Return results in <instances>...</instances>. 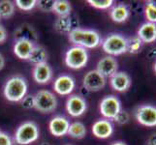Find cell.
<instances>
[{
  "label": "cell",
  "mask_w": 156,
  "mask_h": 145,
  "mask_svg": "<svg viewBox=\"0 0 156 145\" xmlns=\"http://www.w3.org/2000/svg\"><path fill=\"white\" fill-rule=\"evenodd\" d=\"M70 42L76 47L83 48H95L101 44L100 34L93 29L74 28L68 34Z\"/></svg>",
  "instance_id": "obj_1"
},
{
  "label": "cell",
  "mask_w": 156,
  "mask_h": 145,
  "mask_svg": "<svg viewBox=\"0 0 156 145\" xmlns=\"http://www.w3.org/2000/svg\"><path fill=\"white\" fill-rule=\"evenodd\" d=\"M28 85L26 79L21 76H14L11 77L3 88L4 97L9 102L18 103L21 102L27 94Z\"/></svg>",
  "instance_id": "obj_2"
},
{
  "label": "cell",
  "mask_w": 156,
  "mask_h": 145,
  "mask_svg": "<svg viewBox=\"0 0 156 145\" xmlns=\"http://www.w3.org/2000/svg\"><path fill=\"white\" fill-rule=\"evenodd\" d=\"M39 128L35 122L27 121L20 125L15 133V140L19 145H28L39 138Z\"/></svg>",
  "instance_id": "obj_3"
},
{
  "label": "cell",
  "mask_w": 156,
  "mask_h": 145,
  "mask_svg": "<svg viewBox=\"0 0 156 145\" xmlns=\"http://www.w3.org/2000/svg\"><path fill=\"white\" fill-rule=\"evenodd\" d=\"M102 48L110 56H117L127 52V39L120 34H111L102 42Z\"/></svg>",
  "instance_id": "obj_4"
},
{
  "label": "cell",
  "mask_w": 156,
  "mask_h": 145,
  "mask_svg": "<svg viewBox=\"0 0 156 145\" xmlns=\"http://www.w3.org/2000/svg\"><path fill=\"white\" fill-rule=\"evenodd\" d=\"M66 66L73 70H79L83 68L88 62L87 50L83 47L74 46L70 47L65 54Z\"/></svg>",
  "instance_id": "obj_5"
},
{
  "label": "cell",
  "mask_w": 156,
  "mask_h": 145,
  "mask_svg": "<svg viewBox=\"0 0 156 145\" xmlns=\"http://www.w3.org/2000/svg\"><path fill=\"white\" fill-rule=\"evenodd\" d=\"M35 107L43 113H51L55 111L57 106L55 95L49 90H40L35 95Z\"/></svg>",
  "instance_id": "obj_6"
},
{
  "label": "cell",
  "mask_w": 156,
  "mask_h": 145,
  "mask_svg": "<svg viewBox=\"0 0 156 145\" xmlns=\"http://www.w3.org/2000/svg\"><path fill=\"white\" fill-rule=\"evenodd\" d=\"M99 109H100V113L106 119L114 120L115 116L121 110V103L119 99L114 95L106 96L100 102Z\"/></svg>",
  "instance_id": "obj_7"
},
{
  "label": "cell",
  "mask_w": 156,
  "mask_h": 145,
  "mask_svg": "<svg viewBox=\"0 0 156 145\" xmlns=\"http://www.w3.org/2000/svg\"><path fill=\"white\" fill-rule=\"evenodd\" d=\"M106 78L97 71L91 70L84 74L83 78V88L88 92H97L106 86Z\"/></svg>",
  "instance_id": "obj_8"
},
{
  "label": "cell",
  "mask_w": 156,
  "mask_h": 145,
  "mask_svg": "<svg viewBox=\"0 0 156 145\" xmlns=\"http://www.w3.org/2000/svg\"><path fill=\"white\" fill-rule=\"evenodd\" d=\"M135 118L138 123L144 127H155L156 106L151 105H140L135 111Z\"/></svg>",
  "instance_id": "obj_9"
},
{
  "label": "cell",
  "mask_w": 156,
  "mask_h": 145,
  "mask_svg": "<svg viewBox=\"0 0 156 145\" xmlns=\"http://www.w3.org/2000/svg\"><path fill=\"white\" fill-rule=\"evenodd\" d=\"M87 109L85 100L82 96L71 95L66 101V110L72 117L82 116Z\"/></svg>",
  "instance_id": "obj_10"
},
{
  "label": "cell",
  "mask_w": 156,
  "mask_h": 145,
  "mask_svg": "<svg viewBox=\"0 0 156 145\" xmlns=\"http://www.w3.org/2000/svg\"><path fill=\"white\" fill-rule=\"evenodd\" d=\"M75 87H76L75 79L69 74H61L53 82V89L61 96L70 95L74 91Z\"/></svg>",
  "instance_id": "obj_11"
},
{
  "label": "cell",
  "mask_w": 156,
  "mask_h": 145,
  "mask_svg": "<svg viewBox=\"0 0 156 145\" xmlns=\"http://www.w3.org/2000/svg\"><path fill=\"white\" fill-rule=\"evenodd\" d=\"M70 127V122L66 117L57 115L52 117L49 123V129L52 136L60 137L67 135Z\"/></svg>",
  "instance_id": "obj_12"
},
{
  "label": "cell",
  "mask_w": 156,
  "mask_h": 145,
  "mask_svg": "<svg viewBox=\"0 0 156 145\" xmlns=\"http://www.w3.org/2000/svg\"><path fill=\"white\" fill-rule=\"evenodd\" d=\"M118 63L116 59L112 56L107 55L101 58L96 65V70L105 78H111L117 72Z\"/></svg>",
  "instance_id": "obj_13"
},
{
  "label": "cell",
  "mask_w": 156,
  "mask_h": 145,
  "mask_svg": "<svg viewBox=\"0 0 156 145\" xmlns=\"http://www.w3.org/2000/svg\"><path fill=\"white\" fill-rule=\"evenodd\" d=\"M14 39L16 41L19 40H23V41H28L35 44L38 41V33L34 29V27L29 23H23L20 25L19 27L14 31Z\"/></svg>",
  "instance_id": "obj_14"
},
{
  "label": "cell",
  "mask_w": 156,
  "mask_h": 145,
  "mask_svg": "<svg viewBox=\"0 0 156 145\" xmlns=\"http://www.w3.org/2000/svg\"><path fill=\"white\" fill-rule=\"evenodd\" d=\"M132 80L130 76L124 72H116L110 78V84L112 88L117 92H125L131 86Z\"/></svg>",
  "instance_id": "obj_15"
},
{
  "label": "cell",
  "mask_w": 156,
  "mask_h": 145,
  "mask_svg": "<svg viewBox=\"0 0 156 145\" xmlns=\"http://www.w3.org/2000/svg\"><path fill=\"white\" fill-rule=\"evenodd\" d=\"M52 69L48 63H43L36 65L32 71V76L34 80L39 84H47L52 78Z\"/></svg>",
  "instance_id": "obj_16"
},
{
  "label": "cell",
  "mask_w": 156,
  "mask_h": 145,
  "mask_svg": "<svg viewBox=\"0 0 156 145\" xmlns=\"http://www.w3.org/2000/svg\"><path fill=\"white\" fill-rule=\"evenodd\" d=\"M93 136L97 138L105 139L110 137L114 133V126L108 119L97 120L91 128Z\"/></svg>",
  "instance_id": "obj_17"
},
{
  "label": "cell",
  "mask_w": 156,
  "mask_h": 145,
  "mask_svg": "<svg viewBox=\"0 0 156 145\" xmlns=\"http://www.w3.org/2000/svg\"><path fill=\"white\" fill-rule=\"evenodd\" d=\"M137 36L143 43H153L156 41V24L151 22L143 23L138 30Z\"/></svg>",
  "instance_id": "obj_18"
},
{
  "label": "cell",
  "mask_w": 156,
  "mask_h": 145,
  "mask_svg": "<svg viewBox=\"0 0 156 145\" xmlns=\"http://www.w3.org/2000/svg\"><path fill=\"white\" fill-rule=\"evenodd\" d=\"M34 47L35 45L33 43L28 42V41L19 40V41H16L13 50H14L15 55L18 58L21 59V60H28Z\"/></svg>",
  "instance_id": "obj_19"
},
{
  "label": "cell",
  "mask_w": 156,
  "mask_h": 145,
  "mask_svg": "<svg viewBox=\"0 0 156 145\" xmlns=\"http://www.w3.org/2000/svg\"><path fill=\"white\" fill-rule=\"evenodd\" d=\"M130 16V11L124 4H118L111 10L110 17L111 19L117 23L124 22Z\"/></svg>",
  "instance_id": "obj_20"
},
{
  "label": "cell",
  "mask_w": 156,
  "mask_h": 145,
  "mask_svg": "<svg viewBox=\"0 0 156 145\" xmlns=\"http://www.w3.org/2000/svg\"><path fill=\"white\" fill-rule=\"evenodd\" d=\"M55 29L60 34H69L73 28V20L70 16L58 17L55 22Z\"/></svg>",
  "instance_id": "obj_21"
},
{
  "label": "cell",
  "mask_w": 156,
  "mask_h": 145,
  "mask_svg": "<svg viewBox=\"0 0 156 145\" xmlns=\"http://www.w3.org/2000/svg\"><path fill=\"white\" fill-rule=\"evenodd\" d=\"M47 60H48V53L46 48L42 46H35L28 58V61L36 66L39 65V64L47 63Z\"/></svg>",
  "instance_id": "obj_22"
},
{
  "label": "cell",
  "mask_w": 156,
  "mask_h": 145,
  "mask_svg": "<svg viewBox=\"0 0 156 145\" xmlns=\"http://www.w3.org/2000/svg\"><path fill=\"white\" fill-rule=\"evenodd\" d=\"M67 135L73 138L82 139L87 135V128L82 122H74L70 124Z\"/></svg>",
  "instance_id": "obj_23"
},
{
  "label": "cell",
  "mask_w": 156,
  "mask_h": 145,
  "mask_svg": "<svg viewBox=\"0 0 156 145\" xmlns=\"http://www.w3.org/2000/svg\"><path fill=\"white\" fill-rule=\"evenodd\" d=\"M72 11L71 3L67 0H55V6H53V11L59 17H65V16H70Z\"/></svg>",
  "instance_id": "obj_24"
},
{
  "label": "cell",
  "mask_w": 156,
  "mask_h": 145,
  "mask_svg": "<svg viewBox=\"0 0 156 145\" xmlns=\"http://www.w3.org/2000/svg\"><path fill=\"white\" fill-rule=\"evenodd\" d=\"M15 13V4L10 0L0 1V19H9Z\"/></svg>",
  "instance_id": "obj_25"
},
{
  "label": "cell",
  "mask_w": 156,
  "mask_h": 145,
  "mask_svg": "<svg viewBox=\"0 0 156 145\" xmlns=\"http://www.w3.org/2000/svg\"><path fill=\"white\" fill-rule=\"evenodd\" d=\"M144 43L138 36H133L127 39V51L131 54H136L140 52L143 47Z\"/></svg>",
  "instance_id": "obj_26"
},
{
  "label": "cell",
  "mask_w": 156,
  "mask_h": 145,
  "mask_svg": "<svg viewBox=\"0 0 156 145\" xmlns=\"http://www.w3.org/2000/svg\"><path fill=\"white\" fill-rule=\"evenodd\" d=\"M144 15L148 22L156 24V3L153 1H147L144 9Z\"/></svg>",
  "instance_id": "obj_27"
},
{
  "label": "cell",
  "mask_w": 156,
  "mask_h": 145,
  "mask_svg": "<svg viewBox=\"0 0 156 145\" xmlns=\"http://www.w3.org/2000/svg\"><path fill=\"white\" fill-rule=\"evenodd\" d=\"M87 3L93 8L100 9V10H106L112 6L114 1H112V0H87Z\"/></svg>",
  "instance_id": "obj_28"
},
{
  "label": "cell",
  "mask_w": 156,
  "mask_h": 145,
  "mask_svg": "<svg viewBox=\"0 0 156 145\" xmlns=\"http://www.w3.org/2000/svg\"><path fill=\"white\" fill-rule=\"evenodd\" d=\"M16 5L23 11H30L37 5V1L36 0H17Z\"/></svg>",
  "instance_id": "obj_29"
},
{
  "label": "cell",
  "mask_w": 156,
  "mask_h": 145,
  "mask_svg": "<svg viewBox=\"0 0 156 145\" xmlns=\"http://www.w3.org/2000/svg\"><path fill=\"white\" fill-rule=\"evenodd\" d=\"M37 6L43 12H52L55 1L53 0H40V1H37Z\"/></svg>",
  "instance_id": "obj_30"
},
{
  "label": "cell",
  "mask_w": 156,
  "mask_h": 145,
  "mask_svg": "<svg viewBox=\"0 0 156 145\" xmlns=\"http://www.w3.org/2000/svg\"><path fill=\"white\" fill-rule=\"evenodd\" d=\"M21 106L24 109H31L35 107V97L34 95H26L21 100Z\"/></svg>",
  "instance_id": "obj_31"
},
{
  "label": "cell",
  "mask_w": 156,
  "mask_h": 145,
  "mask_svg": "<svg viewBox=\"0 0 156 145\" xmlns=\"http://www.w3.org/2000/svg\"><path fill=\"white\" fill-rule=\"evenodd\" d=\"M114 120L117 123V124L124 125V124H127V123L129 122V120H130V115H129V113L127 111L121 109L120 112L115 116V118Z\"/></svg>",
  "instance_id": "obj_32"
},
{
  "label": "cell",
  "mask_w": 156,
  "mask_h": 145,
  "mask_svg": "<svg viewBox=\"0 0 156 145\" xmlns=\"http://www.w3.org/2000/svg\"><path fill=\"white\" fill-rule=\"evenodd\" d=\"M0 145H13V141L8 133L2 132L0 133Z\"/></svg>",
  "instance_id": "obj_33"
},
{
  "label": "cell",
  "mask_w": 156,
  "mask_h": 145,
  "mask_svg": "<svg viewBox=\"0 0 156 145\" xmlns=\"http://www.w3.org/2000/svg\"><path fill=\"white\" fill-rule=\"evenodd\" d=\"M7 40V31L3 25L0 24V44H3Z\"/></svg>",
  "instance_id": "obj_34"
},
{
  "label": "cell",
  "mask_w": 156,
  "mask_h": 145,
  "mask_svg": "<svg viewBox=\"0 0 156 145\" xmlns=\"http://www.w3.org/2000/svg\"><path fill=\"white\" fill-rule=\"evenodd\" d=\"M146 145H156V133L151 135L147 138Z\"/></svg>",
  "instance_id": "obj_35"
},
{
  "label": "cell",
  "mask_w": 156,
  "mask_h": 145,
  "mask_svg": "<svg viewBox=\"0 0 156 145\" xmlns=\"http://www.w3.org/2000/svg\"><path fill=\"white\" fill-rule=\"evenodd\" d=\"M4 66H5V58L1 53H0V71H2Z\"/></svg>",
  "instance_id": "obj_36"
},
{
  "label": "cell",
  "mask_w": 156,
  "mask_h": 145,
  "mask_svg": "<svg viewBox=\"0 0 156 145\" xmlns=\"http://www.w3.org/2000/svg\"><path fill=\"white\" fill-rule=\"evenodd\" d=\"M111 145H127V144L124 143L123 141H115V142H112Z\"/></svg>",
  "instance_id": "obj_37"
},
{
  "label": "cell",
  "mask_w": 156,
  "mask_h": 145,
  "mask_svg": "<svg viewBox=\"0 0 156 145\" xmlns=\"http://www.w3.org/2000/svg\"><path fill=\"white\" fill-rule=\"evenodd\" d=\"M153 71H154V73L156 74V61H155L154 64H153Z\"/></svg>",
  "instance_id": "obj_38"
},
{
  "label": "cell",
  "mask_w": 156,
  "mask_h": 145,
  "mask_svg": "<svg viewBox=\"0 0 156 145\" xmlns=\"http://www.w3.org/2000/svg\"><path fill=\"white\" fill-rule=\"evenodd\" d=\"M41 145H51L49 142H43V143H41Z\"/></svg>",
  "instance_id": "obj_39"
},
{
  "label": "cell",
  "mask_w": 156,
  "mask_h": 145,
  "mask_svg": "<svg viewBox=\"0 0 156 145\" xmlns=\"http://www.w3.org/2000/svg\"><path fill=\"white\" fill-rule=\"evenodd\" d=\"M2 133V131H1V130H0V133Z\"/></svg>",
  "instance_id": "obj_40"
}]
</instances>
